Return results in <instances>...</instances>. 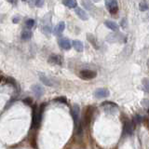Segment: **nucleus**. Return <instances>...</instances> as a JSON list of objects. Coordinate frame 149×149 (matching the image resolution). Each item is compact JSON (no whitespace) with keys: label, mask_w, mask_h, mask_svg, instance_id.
I'll use <instances>...</instances> for the list:
<instances>
[{"label":"nucleus","mask_w":149,"mask_h":149,"mask_svg":"<svg viewBox=\"0 0 149 149\" xmlns=\"http://www.w3.org/2000/svg\"><path fill=\"white\" fill-rule=\"evenodd\" d=\"M92 115H93V107L91 105L87 106L83 113V121H82V124L85 126V127H88V126H90Z\"/></svg>","instance_id":"obj_2"},{"label":"nucleus","mask_w":149,"mask_h":149,"mask_svg":"<svg viewBox=\"0 0 149 149\" xmlns=\"http://www.w3.org/2000/svg\"><path fill=\"white\" fill-rule=\"evenodd\" d=\"M48 62L51 64H58V65H62L63 63V59L61 57L60 55H57V54H52L50 55L49 57V60Z\"/></svg>","instance_id":"obj_9"},{"label":"nucleus","mask_w":149,"mask_h":149,"mask_svg":"<svg viewBox=\"0 0 149 149\" xmlns=\"http://www.w3.org/2000/svg\"><path fill=\"white\" fill-rule=\"evenodd\" d=\"M109 96V91L107 88H97V90L94 91V97L97 98V99H101V98H106Z\"/></svg>","instance_id":"obj_5"},{"label":"nucleus","mask_w":149,"mask_h":149,"mask_svg":"<svg viewBox=\"0 0 149 149\" xmlns=\"http://www.w3.org/2000/svg\"><path fill=\"white\" fill-rule=\"evenodd\" d=\"M19 21H20V17H14V18L12 19V22H13V23H18Z\"/></svg>","instance_id":"obj_26"},{"label":"nucleus","mask_w":149,"mask_h":149,"mask_svg":"<svg viewBox=\"0 0 149 149\" xmlns=\"http://www.w3.org/2000/svg\"><path fill=\"white\" fill-rule=\"evenodd\" d=\"M81 4L82 6H84V8L86 9H88V10L93 8V4L91 3V0H81Z\"/></svg>","instance_id":"obj_20"},{"label":"nucleus","mask_w":149,"mask_h":149,"mask_svg":"<svg viewBox=\"0 0 149 149\" xmlns=\"http://www.w3.org/2000/svg\"><path fill=\"white\" fill-rule=\"evenodd\" d=\"M22 102H24L26 105H29V106L33 104V99H32L31 97H26V98H24V99L22 100Z\"/></svg>","instance_id":"obj_24"},{"label":"nucleus","mask_w":149,"mask_h":149,"mask_svg":"<svg viewBox=\"0 0 149 149\" xmlns=\"http://www.w3.org/2000/svg\"><path fill=\"white\" fill-rule=\"evenodd\" d=\"M142 83H143V88L144 91H146V92L149 93V79L148 78H143Z\"/></svg>","instance_id":"obj_21"},{"label":"nucleus","mask_w":149,"mask_h":149,"mask_svg":"<svg viewBox=\"0 0 149 149\" xmlns=\"http://www.w3.org/2000/svg\"><path fill=\"white\" fill-rule=\"evenodd\" d=\"M132 124L129 122L128 119L124 120L123 122V136H126V135H130L132 133Z\"/></svg>","instance_id":"obj_6"},{"label":"nucleus","mask_w":149,"mask_h":149,"mask_svg":"<svg viewBox=\"0 0 149 149\" xmlns=\"http://www.w3.org/2000/svg\"><path fill=\"white\" fill-rule=\"evenodd\" d=\"M46 104H42L38 108L36 104L33 105V114H32V124L31 128L33 130H37L40 127V123L42 120V115H43L44 108Z\"/></svg>","instance_id":"obj_1"},{"label":"nucleus","mask_w":149,"mask_h":149,"mask_svg":"<svg viewBox=\"0 0 149 149\" xmlns=\"http://www.w3.org/2000/svg\"><path fill=\"white\" fill-rule=\"evenodd\" d=\"M2 78H3V77H2L1 76H0V82H1V80H2Z\"/></svg>","instance_id":"obj_30"},{"label":"nucleus","mask_w":149,"mask_h":149,"mask_svg":"<svg viewBox=\"0 0 149 149\" xmlns=\"http://www.w3.org/2000/svg\"><path fill=\"white\" fill-rule=\"evenodd\" d=\"M7 1L12 5H17V0H7Z\"/></svg>","instance_id":"obj_27"},{"label":"nucleus","mask_w":149,"mask_h":149,"mask_svg":"<svg viewBox=\"0 0 149 149\" xmlns=\"http://www.w3.org/2000/svg\"><path fill=\"white\" fill-rule=\"evenodd\" d=\"M59 46L63 49L69 50L72 47V43L68 38H66V37H63V38L59 39Z\"/></svg>","instance_id":"obj_7"},{"label":"nucleus","mask_w":149,"mask_h":149,"mask_svg":"<svg viewBox=\"0 0 149 149\" xmlns=\"http://www.w3.org/2000/svg\"><path fill=\"white\" fill-rule=\"evenodd\" d=\"M33 34L31 31H28V30H25V31H22V35H21V37L22 40H29L31 37H32Z\"/></svg>","instance_id":"obj_19"},{"label":"nucleus","mask_w":149,"mask_h":149,"mask_svg":"<svg viewBox=\"0 0 149 149\" xmlns=\"http://www.w3.org/2000/svg\"><path fill=\"white\" fill-rule=\"evenodd\" d=\"M64 29H65V23H64V22H60L58 24L54 27L53 34L56 35V36H59V35H61L64 31Z\"/></svg>","instance_id":"obj_11"},{"label":"nucleus","mask_w":149,"mask_h":149,"mask_svg":"<svg viewBox=\"0 0 149 149\" xmlns=\"http://www.w3.org/2000/svg\"><path fill=\"white\" fill-rule=\"evenodd\" d=\"M147 67L149 68V60L147 61Z\"/></svg>","instance_id":"obj_28"},{"label":"nucleus","mask_w":149,"mask_h":149,"mask_svg":"<svg viewBox=\"0 0 149 149\" xmlns=\"http://www.w3.org/2000/svg\"><path fill=\"white\" fill-rule=\"evenodd\" d=\"M139 9L141 11H146L149 9V4L147 3V1L146 0H142L139 4Z\"/></svg>","instance_id":"obj_17"},{"label":"nucleus","mask_w":149,"mask_h":149,"mask_svg":"<svg viewBox=\"0 0 149 149\" xmlns=\"http://www.w3.org/2000/svg\"><path fill=\"white\" fill-rule=\"evenodd\" d=\"M102 105L105 107V111L108 109H114V107L118 108V105H116L115 102H104L102 104Z\"/></svg>","instance_id":"obj_18"},{"label":"nucleus","mask_w":149,"mask_h":149,"mask_svg":"<svg viewBox=\"0 0 149 149\" xmlns=\"http://www.w3.org/2000/svg\"><path fill=\"white\" fill-rule=\"evenodd\" d=\"M38 76H39V79L41 80V82L44 84V85L49 86V87H52V86L54 85V84L52 83V81H51L48 77H46L44 74L39 73V74H38Z\"/></svg>","instance_id":"obj_12"},{"label":"nucleus","mask_w":149,"mask_h":149,"mask_svg":"<svg viewBox=\"0 0 149 149\" xmlns=\"http://www.w3.org/2000/svg\"><path fill=\"white\" fill-rule=\"evenodd\" d=\"M93 1H94V2H99L100 0H93Z\"/></svg>","instance_id":"obj_29"},{"label":"nucleus","mask_w":149,"mask_h":149,"mask_svg":"<svg viewBox=\"0 0 149 149\" xmlns=\"http://www.w3.org/2000/svg\"><path fill=\"white\" fill-rule=\"evenodd\" d=\"M54 101L55 102H61V104H67V99L65 97H58V98H56Z\"/></svg>","instance_id":"obj_23"},{"label":"nucleus","mask_w":149,"mask_h":149,"mask_svg":"<svg viewBox=\"0 0 149 149\" xmlns=\"http://www.w3.org/2000/svg\"><path fill=\"white\" fill-rule=\"evenodd\" d=\"M105 6L111 14H116L118 12V4L116 0H105Z\"/></svg>","instance_id":"obj_4"},{"label":"nucleus","mask_w":149,"mask_h":149,"mask_svg":"<svg viewBox=\"0 0 149 149\" xmlns=\"http://www.w3.org/2000/svg\"><path fill=\"white\" fill-rule=\"evenodd\" d=\"M148 112H149V110H148Z\"/></svg>","instance_id":"obj_32"},{"label":"nucleus","mask_w":149,"mask_h":149,"mask_svg":"<svg viewBox=\"0 0 149 149\" xmlns=\"http://www.w3.org/2000/svg\"><path fill=\"white\" fill-rule=\"evenodd\" d=\"M31 90H32L33 93L36 95V97H37V98L42 97V95L44 94L43 88H42L40 85H38V84H35V85H33L31 87Z\"/></svg>","instance_id":"obj_8"},{"label":"nucleus","mask_w":149,"mask_h":149,"mask_svg":"<svg viewBox=\"0 0 149 149\" xmlns=\"http://www.w3.org/2000/svg\"><path fill=\"white\" fill-rule=\"evenodd\" d=\"M87 39H88V41L90 42V43H91L93 47H94L95 49H98V48H99L96 37H95L94 36H93L92 34H91V33H88V34H87Z\"/></svg>","instance_id":"obj_14"},{"label":"nucleus","mask_w":149,"mask_h":149,"mask_svg":"<svg viewBox=\"0 0 149 149\" xmlns=\"http://www.w3.org/2000/svg\"><path fill=\"white\" fill-rule=\"evenodd\" d=\"M44 1L45 0H35V4H36V7L41 8L44 5Z\"/></svg>","instance_id":"obj_25"},{"label":"nucleus","mask_w":149,"mask_h":149,"mask_svg":"<svg viewBox=\"0 0 149 149\" xmlns=\"http://www.w3.org/2000/svg\"><path fill=\"white\" fill-rule=\"evenodd\" d=\"M35 25V20L34 19H27L25 22V26L28 28V29H31Z\"/></svg>","instance_id":"obj_22"},{"label":"nucleus","mask_w":149,"mask_h":149,"mask_svg":"<svg viewBox=\"0 0 149 149\" xmlns=\"http://www.w3.org/2000/svg\"><path fill=\"white\" fill-rule=\"evenodd\" d=\"M97 76V73L95 71H92V70H82V71L79 72L78 77H80L83 80H90V79L95 78Z\"/></svg>","instance_id":"obj_3"},{"label":"nucleus","mask_w":149,"mask_h":149,"mask_svg":"<svg viewBox=\"0 0 149 149\" xmlns=\"http://www.w3.org/2000/svg\"><path fill=\"white\" fill-rule=\"evenodd\" d=\"M104 25L107 27V28H109L110 30L112 31H115L116 32L118 30V23L113 22V21H105L104 22Z\"/></svg>","instance_id":"obj_13"},{"label":"nucleus","mask_w":149,"mask_h":149,"mask_svg":"<svg viewBox=\"0 0 149 149\" xmlns=\"http://www.w3.org/2000/svg\"><path fill=\"white\" fill-rule=\"evenodd\" d=\"M72 46L74 47V49H76L78 52H82L83 49H84V46L83 43L80 40H74L72 42Z\"/></svg>","instance_id":"obj_15"},{"label":"nucleus","mask_w":149,"mask_h":149,"mask_svg":"<svg viewBox=\"0 0 149 149\" xmlns=\"http://www.w3.org/2000/svg\"><path fill=\"white\" fill-rule=\"evenodd\" d=\"M63 4L65 7L70 8H76L77 7V0H63Z\"/></svg>","instance_id":"obj_16"},{"label":"nucleus","mask_w":149,"mask_h":149,"mask_svg":"<svg viewBox=\"0 0 149 149\" xmlns=\"http://www.w3.org/2000/svg\"><path fill=\"white\" fill-rule=\"evenodd\" d=\"M74 12H76L77 15L81 19L82 21H87L88 20V13L84 10V9L80 8H78L77 7L76 8H74Z\"/></svg>","instance_id":"obj_10"},{"label":"nucleus","mask_w":149,"mask_h":149,"mask_svg":"<svg viewBox=\"0 0 149 149\" xmlns=\"http://www.w3.org/2000/svg\"><path fill=\"white\" fill-rule=\"evenodd\" d=\"M22 1H26V0H22Z\"/></svg>","instance_id":"obj_31"}]
</instances>
